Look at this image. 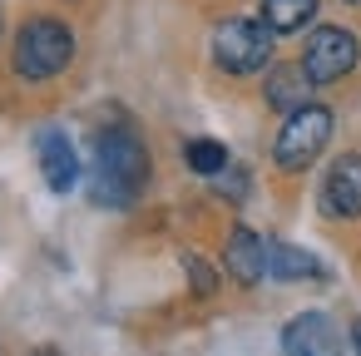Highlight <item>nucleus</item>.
Masks as SVG:
<instances>
[{
	"label": "nucleus",
	"mask_w": 361,
	"mask_h": 356,
	"mask_svg": "<svg viewBox=\"0 0 361 356\" xmlns=\"http://www.w3.org/2000/svg\"><path fill=\"white\" fill-rule=\"evenodd\" d=\"M149 183V154L134 129H104L94 139V203L124 208Z\"/></svg>",
	"instance_id": "obj_1"
},
{
	"label": "nucleus",
	"mask_w": 361,
	"mask_h": 356,
	"mask_svg": "<svg viewBox=\"0 0 361 356\" xmlns=\"http://www.w3.org/2000/svg\"><path fill=\"white\" fill-rule=\"evenodd\" d=\"M75 60V35L55 16H35L16 35V75L20 80H50Z\"/></svg>",
	"instance_id": "obj_2"
},
{
	"label": "nucleus",
	"mask_w": 361,
	"mask_h": 356,
	"mask_svg": "<svg viewBox=\"0 0 361 356\" xmlns=\"http://www.w3.org/2000/svg\"><path fill=\"white\" fill-rule=\"evenodd\" d=\"M213 60L218 70L228 75H257L267 60H272V30L262 20H247V16H233L213 30Z\"/></svg>",
	"instance_id": "obj_3"
},
{
	"label": "nucleus",
	"mask_w": 361,
	"mask_h": 356,
	"mask_svg": "<svg viewBox=\"0 0 361 356\" xmlns=\"http://www.w3.org/2000/svg\"><path fill=\"white\" fill-rule=\"evenodd\" d=\"M326 139H331V114L322 104H302L297 114H287V124H282V134L272 144V159H277V168L302 173L326 149Z\"/></svg>",
	"instance_id": "obj_4"
},
{
	"label": "nucleus",
	"mask_w": 361,
	"mask_h": 356,
	"mask_svg": "<svg viewBox=\"0 0 361 356\" xmlns=\"http://www.w3.org/2000/svg\"><path fill=\"white\" fill-rule=\"evenodd\" d=\"M356 60H361L356 35H351V30H336V25L312 30V40H307V50H302V70H307L312 85H331V80L351 75Z\"/></svg>",
	"instance_id": "obj_5"
},
{
	"label": "nucleus",
	"mask_w": 361,
	"mask_h": 356,
	"mask_svg": "<svg viewBox=\"0 0 361 356\" xmlns=\"http://www.w3.org/2000/svg\"><path fill=\"white\" fill-rule=\"evenodd\" d=\"M322 213L326 218H361V154H341L322 178Z\"/></svg>",
	"instance_id": "obj_6"
},
{
	"label": "nucleus",
	"mask_w": 361,
	"mask_h": 356,
	"mask_svg": "<svg viewBox=\"0 0 361 356\" xmlns=\"http://www.w3.org/2000/svg\"><path fill=\"white\" fill-rule=\"evenodd\" d=\"M35 159H40V173H45L50 193H70L80 183V154H75V144L60 129H40L35 134Z\"/></svg>",
	"instance_id": "obj_7"
},
{
	"label": "nucleus",
	"mask_w": 361,
	"mask_h": 356,
	"mask_svg": "<svg viewBox=\"0 0 361 356\" xmlns=\"http://www.w3.org/2000/svg\"><path fill=\"white\" fill-rule=\"evenodd\" d=\"M282 356H336V331L322 312H302L282 326Z\"/></svg>",
	"instance_id": "obj_8"
},
{
	"label": "nucleus",
	"mask_w": 361,
	"mask_h": 356,
	"mask_svg": "<svg viewBox=\"0 0 361 356\" xmlns=\"http://www.w3.org/2000/svg\"><path fill=\"white\" fill-rule=\"evenodd\" d=\"M223 262H228L233 282L252 287V282H262V277H267V243H262L257 233H247V228H233V238H228V252H223Z\"/></svg>",
	"instance_id": "obj_9"
},
{
	"label": "nucleus",
	"mask_w": 361,
	"mask_h": 356,
	"mask_svg": "<svg viewBox=\"0 0 361 356\" xmlns=\"http://www.w3.org/2000/svg\"><path fill=\"white\" fill-rule=\"evenodd\" d=\"M267 272H272V277H282V282H307V277H322V262H317L307 247L267 243Z\"/></svg>",
	"instance_id": "obj_10"
},
{
	"label": "nucleus",
	"mask_w": 361,
	"mask_h": 356,
	"mask_svg": "<svg viewBox=\"0 0 361 356\" xmlns=\"http://www.w3.org/2000/svg\"><path fill=\"white\" fill-rule=\"evenodd\" d=\"M317 20V0H262V25L272 35H297Z\"/></svg>",
	"instance_id": "obj_11"
},
{
	"label": "nucleus",
	"mask_w": 361,
	"mask_h": 356,
	"mask_svg": "<svg viewBox=\"0 0 361 356\" xmlns=\"http://www.w3.org/2000/svg\"><path fill=\"white\" fill-rule=\"evenodd\" d=\"M307 99H312V80H307L302 65H297V70H272V80H267V104H272V109L297 114Z\"/></svg>",
	"instance_id": "obj_12"
},
{
	"label": "nucleus",
	"mask_w": 361,
	"mask_h": 356,
	"mask_svg": "<svg viewBox=\"0 0 361 356\" xmlns=\"http://www.w3.org/2000/svg\"><path fill=\"white\" fill-rule=\"evenodd\" d=\"M183 159H188V168L203 173V178H218V173L228 168V149H223L218 139H188Z\"/></svg>",
	"instance_id": "obj_13"
},
{
	"label": "nucleus",
	"mask_w": 361,
	"mask_h": 356,
	"mask_svg": "<svg viewBox=\"0 0 361 356\" xmlns=\"http://www.w3.org/2000/svg\"><path fill=\"white\" fill-rule=\"evenodd\" d=\"M183 267H188V282H193V292H198V297H213V287H218L213 267H208L198 252H183Z\"/></svg>",
	"instance_id": "obj_14"
},
{
	"label": "nucleus",
	"mask_w": 361,
	"mask_h": 356,
	"mask_svg": "<svg viewBox=\"0 0 361 356\" xmlns=\"http://www.w3.org/2000/svg\"><path fill=\"white\" fill-rule=\"evenodd\" d=\"M351 351H356V356H361V317H356V321H351Z\"/></svg>",
	"instance_id": "obj_15"
},
{
	"label": "nucleus",
	"mask_w": 361,
	"mask_h": 356,
	"mask_svg": "<svg viewBox=\"0 0 361 356\" xmlns=\"http://www.w3.org/2000/svg\"><path fill=\"white\" fill-rule=\"evenodd\" d=\"M30 356H60V351H55V346H40V351H30Z\"/></svg>",
	"instance_id": "obj_16"
}]
</instances>
